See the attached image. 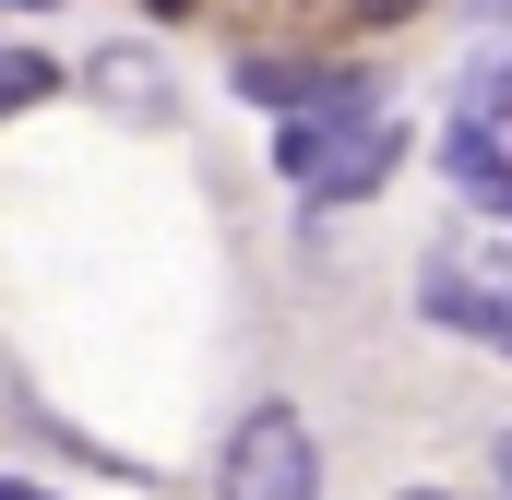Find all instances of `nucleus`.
Returning <instances> with one entry per match:
<instances>
[{"instance_id": "1", "label": "nucleus", "mask_w": 512, "mask_h": 500, "mask_svg": "<svg viewBox=\"0 0 512 500\" xmlns=\"http://www.w3.org/2000/svg\"><path fill=\"white\" fill-rule=\"evenodd\" d=\"M274 167H286V191H310V203H358V191H382L393 167H405V131H393L370 96H346V108H310V120L274 131Z\"/></svg>"}, {"instance_id": "2", "label": "nucleus", "mask_w": 512, "mask_h": 500, "mask_svg": "<svg viewBox=\"0 0 512 500\" xmlns=\"http://www.w3.org/2000/svg\"><path fill=\"white\" fill-rule=\"evenodd\" d=\"M215 500H322V441L298 429V405H251L227 465H215Z\"/></svg>"}, {"instance_id": "3", "label": "nucleus", "mask_w": 512, "mask_h": 500, "mask_svg": "<svg viewBox=\"0 0 512 500\" xmlns=\"http://www.w3.org/2000/svg\"><path fill=\"white\" fill-rule=\"evenodd\" d=\"M417 310H429L441 334H465V346H489V358H512V250H489V262L441 250V262L417 274Z\"/></svg>"}, {"instance_id": "4", "label": "nucleus", "mask_w": 512, "mask_h": 500, "mask_svg": "<svg viewBox=\"0 0 512 500\" xmlns=\"http://www.w3.org/2000/svg\"><path fill=\"white\" fill-rule=\"evenodd\" d=\"M441 179H453L477 215H512V143L489 120H453V131H441Z\"/></svg>"}, {"instance_id": "5", "label": "nucleus", "mask_w": 512, "mask_h": 500, "mask_svg": "<svg viewBox=\"0 0 512 500\" xmlns=\"http://www.w3.org/2000/svg\"><path fill=\"white\" fill-rule=\"evenodd\" d=\"M84 84H96V96H108L131 131L167 120V60H155V48H96V60H84Z\"/></svg>"}, {"instance_id": "6", "label": "nucleus", "mask_w": 512, "mask_h": 500, "mask_svg": "<svg viewBox=\"0 0 512 500\" xmlns=\"http://www.w3.org/2000/svg\"><path fill=\"white\" fill-rule=\"evenodd\" d=\"M48 84H60V60H36V48H0V120H12V108H36Z\"/></svg>"}, {"instance_id": "7", "label": "nucleus", "mask_w": 512, "mask_h": 500, "mask_svg": "<svg viewBox=\"0 0 512 500\" xmlns=\"http://www.w3.org/2000/svg\"><path fill=\"white\" fill-rule=\"evenodd\" d=\"M358 12H370V24H405V12H417V0H358Z\"/></svg>"}, {"instance_id": "8", "label": "nucleus", "mask_w": 512, "mask_h": 500, "mask_svg": "<svg viewBox=\"0 0 512 500\" xmlns=\"http://www.w3.org/2000/svg\"><path fill=\"white\" fill-rule=\"evenodd\" d=\"M0 500H48V489H24V477H0Z\"/></svg>"}, {"instance_id": "9", "label": "nucleus", "mask_w": 512, "mask_h": 500, "mask_svg": "<svg viewBox=\"0 0 512 500\" xmlns=\"http://www.w3.org/2000/svg\"><path fill=\"white\" fill-rule=\"evenodd\" d=\"M477 12H489V24H512V0H477Z\"/></svg>"}, {"instance_id": "10", "label": "nucleus", "mask_w": 512, "mask_h": 500, "mask_svg": "<svg viewBox=\"0 0 512 500\" xmlns=\"http://www.w3.org/2000/svg\"><path fill=\"white\" fill-rule=\"evenodd\" d=\"M393 500H453V489H393Z\"/></svg>"}, {"instance_id": "11", "label": "nucleus", "mask_w": 512, "mask_h": 500, "mask_svg": "<svg viewBox=\"0 0 512 500\" xmlns=\"http://www.w3.org/2000/svg\"><path fill=\"white\" fill-rule=\"evenodd\" d=\"M155 12H191V0H155Z\"/></svg>"}, {"instance_id": "12", "label": "nucleus", "mask_w": 512, "mask_h": 500, "mask_svg": "<svg viewBox=\"0 0 512 500\" xmlns=\"http://www.w3.org/2000/svg\"><path fill=\"white\" fill-rule=\"evenodd\" d=\"M501 477H512V441H501Z\"/></svg>"}]
</instances>
